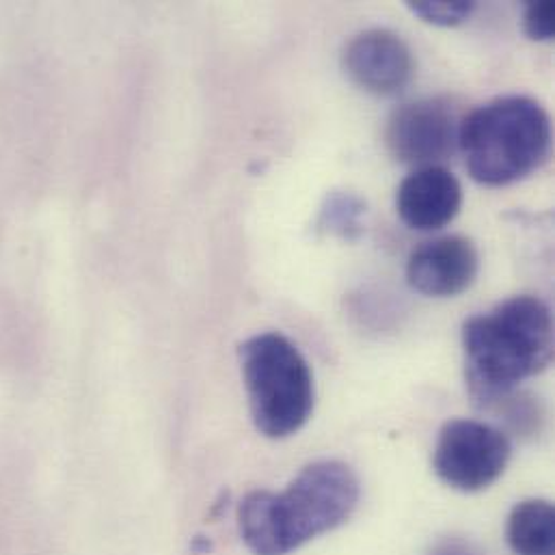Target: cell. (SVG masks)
I'll return each mask as SVG.
<instances>
[{
  "label": "cell",
  "mask_w": 555,
  "mask_h": 555,
  "mask_svg": "<svg viewBox=\"0 0 555 555\" xmlns=\"http://www.w3.org/2000/svg\"><path fill=\"white\" fill-rule=\"evenodd\" d=\"M359 495V478L348 465L311 463L285 491H254L241 502V537L254 555L292 554L346 524Z\"/></svg>",
  "instance_id": "1"
},
{
  "label": "cell",
  "mask_w": 555,
  "mask_h": 555,
  "mask_svg": "<svg viewBox=\"0 0 555 555\" xmlns=\"http://www.w3.org/2000/svg\"><path fill=\"white\" fill-rule=\"evenodd\" d=\"M465 380L478 406L508 400L519 383L554 359V320L545 300L521 294L463 324Z\"/></svg>",
  "instance_id": "2"
},
{
  "label": "cell",
  "mask_w": 555,
  "mask_h": 555,
  "mask_svg": "<svg viewBox=\"0 0 555 555\" xmlns=\"http://www.w3.org/2000/svg\"><path fill=\"white\" fill-rule=\"evenodd\" d=\"M459 147L476 182L508 186L547 160L552 150L550 113L528 95L498 98L461 119Z\"/></svg>",
  "instance_id": "3"
},
{
  "label": "cell",
  "mask_w": 555,
  "mask_h": 555,
  "mask_svg": "<svg viewBox=\"0 0 555 555\" xmlns=\"http://www.w3.org/2000/svg\"><path fill=\"white\" fill-rule=\"evenodd\" d=\"M238 354L256 428L269 439L298 433L315 402L313 374L302 352L271 331L243 341Z\"/></svg>",
  "instance_id": "4"
},
{
  "label": "cell",
  "mask_w": 555,
  "mask_h": 555,
  "mask_svg": "<svg viewBox=\"0 0 555 555\" xmlns=\"http://www.w3.org/2000/svg\"><path fill=\"white\" fill-rule=\"evenodd\" d=\"M511 454V439L500 428L476 420H452L439 433L433 465L448 487L476 493L502 478Z\"/></svg>",
  "instance_id": "5"
},
{
  "label": "cell",
  "mask_w": 555,
  "mask_h": 555,
  "mask_svg": "<svg viewBox=\"0 0 555 555\" xmlns=\"http://www.w3.org/2000/svg\"><path fill=\"white\" fill-rule=\"evenodd\" d=\"M461 119L446 98H424L396 108L385 128L393 158L404 165L437 167L459 145Z\"/></svg>",
  "instance_id": "6"
},
{
  "label": "cell",
  "mask_w": 555,
  "mask_h": 555,
  "mask_svg": "<svg viewBox=\"0 0 555 555\" xmlns=\"http://www.w3.org/2000/svg\"><path fill=\"white\" fill-rule=\"evenodd\" d=\"M344 69L367 93L387 98L406 89L415 72V61L400 35L387 28H370L348 41Z\"/></svg>",
  "instance_id": "7"
},
{
  "label": "cell",
  "mask_w": 555,
  "mask_h": 555,
  "mask_svg": "<svg viewBox=\"0 0 555 555\" xmlns=\"http://www.w3.org/2000/svg\"><path fill=\"white\" fill-rule=\"evenodd\" d=\"M480 271L476 245L463 236H446L415 249L406 264V281L426 296H456L465 292Z\"/></svg>",
  "instance_id": "8"
},
{
  "label": "cell",
  "mask_w": 555,
  "mask_h": 555,
  "mask_svg": "<svg viewBox=\"0 0 555 555\" xmlns=\"http://www.w3.org/2000/svg\"><path fill=\"white\" fill-rule=\"evenodd\" d=\"M463 206V186L443 167H422L402 180L396 193L400 219L417 232H437L452 223Z\"/></svg>",
  "instance_id": "9"
},
{
  "label": "cell",
  "mask_w": 555,
  "mask_h": 555,
  "mask_svg": "<svg viewBox=\"0 0 555 555\" xmlns=\"http://www.w3.org/2000/svg\"><path fill=\"white\" fill-rule=\"evenodd\" d=\"M515 555H555V513L547 500H526L508 517Z\"/></svg>",
  "instance_id": "10"
},
{
  "label": "cell",
  "mask_w": 555,
  "mask_h": 555,
  "mask_svg": "<svg viewBox=\"0 0 555 555\" xmlns=\"http://www.w3.org/2000/svg\"><path fill=\"white\" fill-rule=\"evenodd\" d=\"M409 9L420 15L424 22L437 24V26H456L463 24L476 9V2L469 0H415L409 2Z\"/></svg>",
  "instance_id": "11"
},
{
  "label": "cell",
  "mask_w": 555,
  "mask_h": 555,
  "mask_svg": "<svg viewBox=\"0 0 555 555\" xmlns=\"http://www.w3.org/2000/svg\"><path fill=\"white\" fill-rule=\"evenodd\" d=\"M363 206L352 195H333L322 210V225L339 236H350L359 230Z\"/></svg>",
  "instance_id": "12"
},
{
  "label": "cell",
  "mask_w": 555,
  "mask_h": 555,
  "mask_svg": "<svg viewBox=\"0 0 555 555\" xmlns=\"http://www.w3.org/2000/svg\"><path fill=\"white\" fill-rule=\"evenodd\" d=\"M526 33L532 39L539 41H550L554 37V2L541 0V2H530L526 9Z\"/></svg>",
  "instance_id": "13"
},
{
  "label": "cell",
  "mask_w": 555,
  "mask_h": 555,
  "mask_svg": "<svg viewBox=\"0 0 555 555\" xmlns=\"http://www.w3.org/2000/svg\"><path fill=\"white\" fill-rule=\"evenodd\" d=\"M433 555H480L478 552H474L469 545L461 543V541H446L441 543Z\"/></svg>",
  "instance_id": "14"
}]
</instances>
